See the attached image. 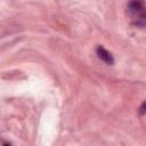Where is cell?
Masks as SVG:
<instances>
[{"label":"cell","instance_id":"obj_1","mask_svg":"<svg viewBox=\"0 0 146 146\" xmlns=\"http://www.w3.org/2000/svg\"><path fill=\"white\" fill-rule=\"evenodd\" d=\"M128 11L136 18L137 17V26H145V3L143 1H130L128 3Z\"/></svg>","mask_w":146,"mask_h":146},{"label":"cell","instance_id":"obj_2","mask_svg":"<svg viewBox=\"0 0 146 146\" xmlns=\"http://www.w3.org/2000/svg\"><path fill=\"white\" fill-rule=\"evenodd\" d=\"M96 52H97V56H98L103 62H105L106 64H108V65H113V64H114V59H113V56L111 55V52H108V51H107L106 49H104L102 46L97 47Z\"/></svg>","mask_w":146,"mask_h":146},{"label":"cell","instance_id":"obj_4","mask_svg":"<svg viewBox=\"0 0 146 146\" xmlns=\"http://www.w3.org/2000/svg\"><path fill=\"white\" fill-rule=\"evenodd\" d=\"M3 146H10V145H8V144H5V145H3Z\"/></svg>","mask_w":146,"mask_h":146},{"label":"cell","instance_id":"obj_3","mask_svg":"<svg viewBox=\"0 0 146 146\" xmlns=\"http://www.w3.org/2000/svg\"><path fill=\"white\" fill-rule=\"evenodd\" d=\"M145 107H146V103L144 102V103L141 104V106H140V114H141V115L145 114Z\"/></svg>","mask_w":146,"mask_h":146}]
</instances>
